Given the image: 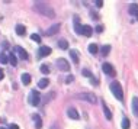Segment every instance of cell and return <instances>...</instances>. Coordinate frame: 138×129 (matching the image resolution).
<instances>
[{
	"label": "cell",
	"mask_w": 138,
	"mask_h": 129,
	"mask_svg": "<svg viewBox=\"0 0 138 129\" xmlns=\"http://www.w3.org/2000/svg\"><path fill=\"white\" fill-rule=\"evenodd\" d=\"M58 47H60V49H68V42L66 39H60L58 41Z\"/></svg>",
	"instance_id": "obj_17"
},
{
	"label": "cell",
	"mask_w": 138,
	"mask_h": 129,
	"mask_svg": "<svg viewBox=\"0 0 138 129\" xmlns=\"http://www.w3.org/2000/svg\"><path fill=\"white\" fill-rule=\"evenodd\" d=\"M73 80H74V77H73V76H68V77H67V80H66V81H67V83H71Z\"/></svg>",
	"instance_id": "obj_31"
},
{
	"label": "cell",
	"mask_w": 138,
	"mask_h": 129,
	"mask_svg": "<svg viewBox=\"0 0 138 129\" xmlns=\"http://www.w3.org/2000/svg\"><path fill=\"white\" fill-rule=\"evenodd\" d=\"M48 84H50V83H48V78H42V80H39V83H38L39 88H45Z\"/></svg>",
	"instance_id": "obj_21"
},
{
	"label": "cell",
	"mask_w": 138,
	"mask_h": 129,
	"mask_svg": "<svg viewBox=\"0 0 138 129\" xmlns=\"http://www.w3.org/2000/svg\"><path fill=\"white\" fill-rule=\"evenodd\" d=\"M110 91L113 93V96H115L118 100H124V91H122V87H121V84L118 81H113L112 84H110Z\"/></svg>",
	"instance_id": "obj_2"
},
{
	"label": "cell",
	"mask_w": 138,
	"mask_h": 129,
	"mask_svg": "<svg viewBox=\"0 0 138 129\" xmlns=\"http://www.w3.org/2000/svg\"><path fill=\"white\" fill-rule=\"evenodd\" d=\"M31 39H32V41H35V42H38V44L41 42V36H39V35H36V33H32L31 35Z\"/></svg>",
	"instance_id": "obj_25"
},
{
	"label": "cell",
	"mask_w": 138,
	"mask_h": 129,
	"mask_svg": "<svg viewBox=\"0 0 138 129\" xmlns=\"http://www.w3.org/2000/svg\"><path fill=\"white\" fill-rule=\"evenodd\" d=\"M25 32H26L25 26H22V25L16 26V33H18V35H25Z\"/></svg>",
	"instance_id": "obj_20"
},
{
	"label": "cell",
	"mask_w": 138,
	"mask_h": 129,
	"mask_svg": "<svg viewBox=\"0 0 138 129\" xmlns=\"http://www.w3.org/2000/svg\"><path fill=\"white\" fill-rule=\"evenodd\" d=\"M94 3H96V6H97V7H102V6H103V2H102V0H96Z\"/></svg>",
	"instance_id": "obj_30"
},
{
	"label": "cell",
	"mask_w": 138,
	"mask_h": 129,
	"mask_svg": "<svg viewBox=\"0 0 138 129\" xmlns=\"http://www.w3.org/2000/svg\"><path fill=\"white\" fill-rule=\"evenodd\" d=\"M3 77H4V72H3V71H2V70H0V80L3 78Z\"/></svg>",
	"instance_id": "obj_34"
},
{
	"label": "cell",
	"mask_w": 138,
	"mask_h": 129,
	"mask_svg": "<svg viewBox=\"0 0 138 129\" xmlns=\"http://www.w3.org/2000/svg\"><path fill=\"white\" fill-rule=\"evenodd\" d=\"M109 52H110V45H105V47H102V54H103V55H108Z\"/></svg>",
	"instance_id": "obj_23"
},
{
	"label": "cell",
	"mask_w": 138,
	"mask_h": 129,
	"mask_svg": "<svg viewBox=\"0 0 138 129\" xmlns=\"http://www.w3.org/2000/svg\"><path fill=\"white\" fill-rule=\"evenodd\" d=\"M35 125H36V128H41L42 126V122H41V117L39 116H35Z\"/></svg>",
	"instance_id": "obj_28"
},
{
	"label": "cell",
	"mask_w": 138,
	"mask_h": 129,
	"mask_svg": "<svg viewBox=\"0 0 138 129\" xmlns=\"http://www.w3.org/2000/svg\"><path fill=\"white\" fill-rule=\"evenodd\" d=\"M122 129H129V119H126V117L122 119Z\"/></svg>",
	"instance_id": "obj_24"
},
{
	"label": "cell",
	"mask_w": 138,
	"mask_h": 129,
	"mask_svg": "<svg viewBox=\"0 0 138 129\" xmlns=\"http://www.w3.org/2000/svg\"><path fill=\"white\" fill-rule=\"evenodd\" d=\"M41 72H42V74H48V72H50V67L45 65V64H44V65H41Z\"/></svg>",
	"instance_id": "obj_26"
},
{
	"label": "cell",
	"mask_w": 138,
	"mask_h": 129,
	"mask_svg": "<svg viewBox=\"0 0 138 129\" xmlns=\"http://www.w3.org/2000/svg\"><path fill=\"white\" fill-rule=\"evenodd\" d=\"M0 63H2V64H6L7 63V57L4 55L3 52H0Z\"/></svg>",
	"instance_id": "obj_27"
},
{
	"label": "cell",
	"mask_w": 138,
	"mask_h": 129,
	"mask_svg": "<svg viewBox=\"0 0 138 129\" xmlns=\"http://www.w3.org/2000/svg\"><path fill=\"white\" fill-rule=\"evenodd\" d=\"M97 49H99V48H97L96 44H90V45H89V52H90V54H96Z\"/></svg>",
	"instance_id": "obj_22"
},
{
	"label": "cell",
	"mask_w": 138,
	"mask_h": 129,
	"mask_svg": "<svg viewBox=\"0 0 138 129\" xmlns=\"http://www.w3.org/2000/svg\"><path fill=\"white\" fill-rule=\"evenodd\" d=\"M34 10H36L39 15H44V16H48V18H55V12L48 6L45 2H35L34 4Z\"/></svg>",
	"instance_id": "obj_1"
},
{
	"label": "cell",
	"mask_w": 138,
	"mask_h": 129,
	"mask_svg": "<svg viewBox=\"0 0 138 129\" xmlns=\"http://www.w3.org/2000/svg\"><path fill=\"white\" fill-rule=\"evenodd\" d=\"M78 99H84V100L90 102V103H96V96L92 94V93H83V94H78Z\"/></svg>",
	"instance_id": "obj_6"
},
{
	"label": "cell",
	"mask_w": 138,
	"mask_h": 129,
	"mask_svg": "<svg viewBox=\"0 0 138 129\" xmlns=\"http://www.w3.org/2000/svg\"><path fill=\"white\" fill-rule=\"evenodd\" d=\"M7 63H10L13 67H15L16 64H18V58H16L15 55H13V54H10L9 57H7Z\"/></svg>",
	"instance_id": "obj_18"
},
{
	"label": "cell",
	"mask_w": 138,
	"mask_h": 129,
	"mask_svg": "<svg viewBox=\"0 0 138 129\" xmlns=\"http://www.w3.org/2000/svg\"><path fill=\"white\" fill-rule=\"evenodd\" d=\"M15 51L16 52H19V55H20L22 60H26V58H28V52H26L25 49H22L20 47H15Z\"/></svg>",
	"instance_id": "obj_13"
},
{
	"label": "cell",
	"mask_w": 138,
	"mask_h": 129,
	"mask_svg": "<svg viewBox=\"0 0 138 129\" xmlns=\"http://www.w3.org/2000/svg\"><path fill=\"white\" fill-rule=\"evenodd\" d=\"M70 57H71V60H73V63L77 65L78 63H80V58H78V52L76 49H71L70 51Z\"/></svg>",
	"instance_id": "obj_11"
},
{
	"label": "cell",
	"mask_w": 138,
	"mask_h": 129,
	"mask_svg": "<svg viewBox=\"0 0 138 129\" xmlns=\"http://www.w3.org/2000/svg\"><path fill=\"white\" fill-rule=\"evenodd\" d=\"M132 112H134V115L138 117V97L132 99Z\"/></svg>",
	"instance_id": "obj_14"
},
{
	"label": "cell",
	"mask_w": 138,
	"mask_h": 129,
	"mask_svg": "<svg viewBox=\"0 0 138 129\" xmlns=\"http://www.w3.org/2000/svg\"><path fill=\"white\" fill-rule=\"evenodd\" d=\"M82 33L84 35V36H92V33H93V29H92V26L89 25H83V29H82Z\"/></svg>",
	"instance_id": "obj_10"
},
{
	"label": "cell",
	"mask_w": 138,
	"mask_h": 129,
	"mask_svg": "<svg viewBox=\"0 0 138 129\" xmlns=\"http://www.w3.org/2000/svg\"><path fill=\"white\" fill-rule=\"evenodd\" d=\"M57 67L61 70V71H68L70 70V64H68V61H66L64 58H60V60H57Z\"/></svg>",
	"instance_id": "obj_4"
},
{
	"label": "cell",
	"mask_w": 138,
	"mask_h": 129,
	"mask_svg": "<svg viewBox=\"0 0 138 129\" xmlns=\"http://www.w3.org/2000/svg\"><path fill=\"white\" fill-rule=\"evenodd\" d=\"M83 76L84 77H92V74H90V71H89V70H83Z\"/></svg>",
	"instance_id": "obj_29"
},
{
	"label": "cell",
	"mask_w": 138,
	"mask_h": 129,
	"mask_svg": "<svg viewBox=\"0 0 138 129\" xmlns=\"http://www.w3.org/2000/svg\"><path fill=\"white\" fill-rule=\"evenodd\" d=\"M51 54V48L50 47H41L39 48V57H47Z\"/></svg>",
	"instance_id": "obj_12"
},
{
	"label": "cell",
	"mask_w": 138,
	"mask_h": 129,
	"mask_svg": "<svg viewBox=\"0 0 138 129\" xmlns=\"http://www.w3.org/2000/svg\"><path fill=\"white\" fill-rule=\"evenodd\" d=\"M74 29H76V32H77V33H82L83 26L80 25V23H78V18H77V16L74 18Z\"/></svg>",
	"instance_id": "obj_16"
},
{
	"label": "cell",
	"mask_w": 138,
	"mask_h": 129,
	"mask_svg": "<svg viewBox=\"0 0 138 129\" xmlns=\"http://www.w3.org/2000/svg\"><path fill=\"white\" fill-rule=\"evenodd\" d=\"M20 80H22L23 84H29V83H31V76H29V74H22Z\"/></svg>",
	"instance_id": "obj_19"
},
{
	"label": "cell",
	"mask_w": 138,
	"mask_h": 129,
	"mask_svg": "<svg viewBox=\"0 0 138 129\" xmlns=\"http://www.w3.org/2000/svg\"><path fill=\"white\" fill-rule=\"evenodd\" d=\"M10 129H19V126L16 125V123H12V125H10Z\"/></svg>",
	"instance_id": "obj_32"
},
{
	"label": "cell",
	"mask_w": 138,
	"mask_h": 129,
	"mask_svg": "<svg viewBox=\"0 0 138 129\" xmlns=\"http://www.w3.org/2000/svg\"><path fill=\"white\" fill-rule=\"evenodd\" d=\"M67 115H68L71 119H74V120H77L78 117H80V116H78V112L74 109V107H68V110H67Z\"/></svg>",
	"instance_id": "obj_7"
},
{
	"label": "cell",
	"mask_w": 138,
	"mask_h": 129,
	"mask_svg": "<svg viewBox=\"0 0 138 129\" xmlns=\"http://www.w3.org/2000/svg\"><path fill=\"white\" fill-rule=\"evenodd\" d=\"M129 15H134L135 19H138V4L137 3L129 4Z\"/></svg>",
	"instance_id": "obj_9"
},
{
	"label": "cell",
	"mask_w": 138,
	"mask_h": 129,
	"mask_svg": "<svg viewBox=\"0 0 138 129\" xmlns=\"http://www.w3.org/2000/svg\"><path fill=\"white\" fill-rule=\"evenodd\" d=\"M58 31H60V25H58V23H55V25H52L51 28H48L45 33H47V35H50V36H51V35H55Z\"/></svg>",
	"instance_id": "obj_8"
},
{
	"label": "cell",
	"mask_w": 138,
	"mask_h": 129,
	"mask_svg": "<svg viewBox=\"0 0 138 129\" xmlns=\"http://www.w3.org/2000/svg\"><path fill=\"white\" fill-rule=\"evenodd\" d=\"M0 129H4V128H0Z\"/></svg>",
	"instance_id": "obj_36"
},
{
	"label": "cell",
	"mask_w": 138,
	"mask_h": 129,
	"mask_svg": "<svg viewBox=\"0 0 138 129\" xmlns=\"http://www.w3.org/2000/svg\"><path fill=\"white\" fill-rule=\"evenodd\" d=\"M39 102H41V94H39L36 90H32L31 93H29V103H31L32 106H38Z\"/></svg>",
	"instance_id": "obj_3"
},
{
	"label": "cell",
	"mask_w": 138,
	"mask_h": 129,
	"mask_svg": "<svg viewBox=\"0 0 138 129\" xmlns=\"http://www.w3.org/2000/svg\"><path fill=\"white\" fill-rule=\"evenodd\" d=\"M51 129H58V126H57V125H52V126H51Z\"/></svg>",
	"instance_id": "obj_35"
},
{
	"label": "cell",
	"mask_w": 138,
	"mask_h": 129,
	"mask_svg": "<svg viewBox=\"0 0 138 129\" xmlns=\"http://www.w3.org/2000/svg\"><path fill=\"white\" fill-rule=\"evenodd\" d=\"M103 113H105V116H106V119H108V120L112 119V113H110L109 107L106 106V103H105V102H103Z\"/></svg>",
	"instance_id": "obj_15"
},
{
	"label": "cell",
	"mask_w": 138,
	"mask_h": 129,
	"mask_svg": "<svg viewBox=\"0 0 138 129\" xmlns=\"http://www.w3.org/2000/svg\"><path fill=\"white\" fill-rule=\"evenodd\" d=\"M102 70H103L105 72H106L108 76H110V77H113L116 74V71H115V68H113L110 64H108V63H105L103 65H102Z\"/></svg>",
	"instance_id": "obj_5"
},
{
	"label": "cell",
	"mask_w": 138,
	"mask_h": 129,
	"mask_svg": "<svg viewBox=\"0 0 138 129\" xmlns=\"http://www.w3.org/2000/svg\"><path fill=\"white\" fill-rule=\"evenodd\" d=\"M96 31H97V32H102V31H103V28H102V26H97Z\"/></svg>",
	"instance_id": "obj_33"
}]
</instances>
